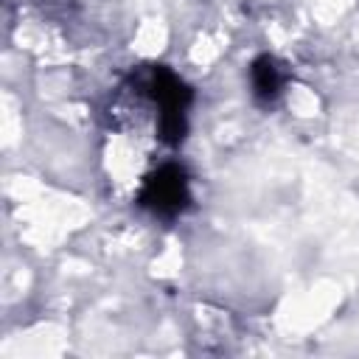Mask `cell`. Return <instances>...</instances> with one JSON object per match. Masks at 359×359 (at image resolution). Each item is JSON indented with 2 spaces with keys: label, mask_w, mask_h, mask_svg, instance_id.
Wrapping results in <instances>:
<instances>
[{
  "label": "cell",
  "mask_w": 359,
  "mask_h": 359,
  "mask_svg": "<svg viewBox=\"0 0 359 359\" xmlns=\"http://www.w3.org/2000/svg\"><path fill=\"white\" fill-rule=\"evenodd\" d=\"M140 208L151 210L154 216L174 219L180 216L191 202V182L180 163H163L157 165L140 185L137 194Z\"/></svg>",
  "instance_id": "obj_1"
},
{
  "label": "cell",
  "mask_w": 359,
  "mask_h": 359,
  "mask_svg": "<svg viewBox=\"0 0 359 359\" xmlns=\"http://www.w3.org/2000/svg\"><path fill=\"white\" fill-rule=\"evenodd\" d=\"M250 81H252V95L269 107L280 98V93L286 87V70L275 56L264 53L250 65Z\"/></svg>",
  "instance_id": "obj_2"
}]
</instances>
